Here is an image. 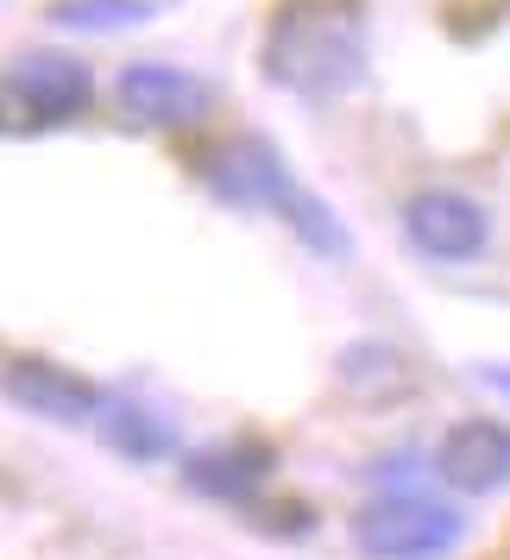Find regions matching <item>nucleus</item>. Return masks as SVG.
Returning a JSON list of instances; mask_svg holds the SVG:
<instances>
[{
	"label": "nucleus",
	"mask_w": 510,
	"mask_h": 560,
	"mask_svg": "<svg viewBox=\"0 0 510 560\" xmlns=\"http://www.w3.org/2000/svg\"><path fill=\"white\" fill-rule=\"evenodd\" d=\"M366 7L359 0H283L265 26L258 70L297 102H334L366 77Z\"/></svg>",
	"instance_id": "obj_1"
},
{
	"label": "nucleus",
	"mask_w": 510,
	"mask_h": 560,
	"mask_svg": "<svg viewBox=\"0 0 510 560\" xmlns=\"http://www.w3.org/2000/svg\"><path fill=\"white\" fill-rule=\"evenodd\" d=\"M202 177H208V189H215V196H228V202H253V208H265V214H283V221L297 228V240L315 246V253H328V258L353 253L347 228H340L328 208H322L303 183L283 171V152H271L258 132L233 139V145H221V152H208Z\"/></svg>",
	"instance_id": "obj_2"
},
{
	"label": "nucleus",
	"mask_w": 510,
	"mask_h": 560,
	"mask_svg": "<svg viewBox=\"0 0 510 560\" xmlns=\"http://www.w3.org/2000/svg\"><path fill=\"white\" fill-rule=\"evenodd\" d=\"M466 516L429 491H379L353 516V548L366 560H441L460 548Z\"/></svg>",
	"instance_id": "obj_3"
},
{
	"label": "nucleus",
	"mask_w": 510,
	"mask_h": 560,
	"mask_svg": "<svg viewBox=\"0 0 510 560\" xmlns=\"http://www.w3.org/2000/svg\"><path fill=\"white\" fill-rule=\"evenodd\" d=\"M404 233L416 253L441 258V265H466V258L485 253V240H491V221H485V208L473 196H460V189H422V196H409L404 208Z\"/></svg>",
	"instance_id": "obj_4"
},
{
	"label": "nucleus",
	"mask_w": 510,
	"mask_h": 560,
	"mask_svg": "<svg viewBox=\"0 0 510 560\" xmlns=\"http://www.w3.org/2000/svg\"><path fill=\"white\" fill-rule=\"evenodd\" d=\"M434 472L454 485V491H466V498L505 491L510 485V429L491 422V416L454 422V429L441 434V447H434Z\"/></svg>",
	"instance_id": "obj_5"
},
{
	"label": "nucleus",
	"mask_w": 510,
	"mask_h": 560,
	"mask_svg": "<svg viewBox=\"0 0 510 560\" xmlns=\"http://www.w3.org/2000/svg\"><path fill=\"white\" fill-rule=\"evenodd\" d=\"M114 95L127 107V120H139V127H196L208 114V89L177 63H127Z\"/></svg>",
	"instance_id": "obj_6"
},
{
	"label": "nucleus",
	"mask_w": 510,
	"mask_h": 560,
	"mask_svg": "<svg viewBox=\"0 0 510 560\" xmlns=\"http://www.w3.org/2000/svg\"><path fill=\"white\" fill-rule=\"evenodd\" d=\"M0 390L20 409L45 416V422H102V409H107L102 390L89 378H77V372H63L57 359H13L0 372Z\"/></svg>",
	"instance_id": "obj_7"
},
{
	"label": "nucleus",
	"mask_w": 510,
	"mask_h": 560,
	"mask_svg": "<svg viewBox=\"0 0 510 560\" xmlns=\"http://www.w3.org/2000/svg\"><path fill=\"white\" fill-rule=\"evenodd\" d=\"M13 95L32 120L57 127V120H77L89 107V70L63 51H26L13 63Z\"/></svg>",
	"instance_id": "obj_8"
},
{
	"label": "nucleus",
	"mask_w": 510,
	"mask_h": 560,
	"mask_svg": "<svg viewBox=\"0 0 510 560\" xmlns=\"http://www.w3.org/2000/svg\"><path fill=\"white\" fill-rule=\"evenodd\" d=\"M271 472V454L265 447H208V454L183 459V479L196 485L202 498H228V504H246Z\"/></svg>",
	"instance_id": "obj_9"
},
{
	"label": "nucleus",
	"mask_w": 510,
	"mask_h": 560,
	"mask_svg": "<svg viewBox=\"0 0 510 560\" xmlns=\"http://www.w3.org/2000/svg\"><path fill=\"white\" fill-rule=\"evenodd\" d=\"M95 429L107 434V447H120L127 459H164V454H171V429L158 422L152 409L120 404V397H107V409H102V422H95Z\"/></svg>",
	"instance_id": "obj_10"
},
{
	"label": "nucleus",
	"mask_w": 510,
	"mask_h": 560,
	"mask_svg": "<svg viewBox=\"0 0 510 560\" xmlns=\"http://www.w3.org/2000/svg\"><path fill=\"white\" fill-rule=\"evenodd\" d=\"M152 7L146 0H57L51 20L63 32H120V26H139Z\"/></svg>",
	"instance_id": "obj_11"
},
{
	"label": "nucleus",
	"mask_w": 510,
	"mask_h": 560,
	"mask_svg": "<svg viewBox=\"0 0 510 560\" xmlns=\"http://www.w3.org/2000/svg\"><path fill=\"white\" fill-rule=\"evenodd\" d=\"M479 378L491 384V390H505V397H510V365H485Z\"/></svg>",
	"instance_id": "obj_12"
}]
</instances>
